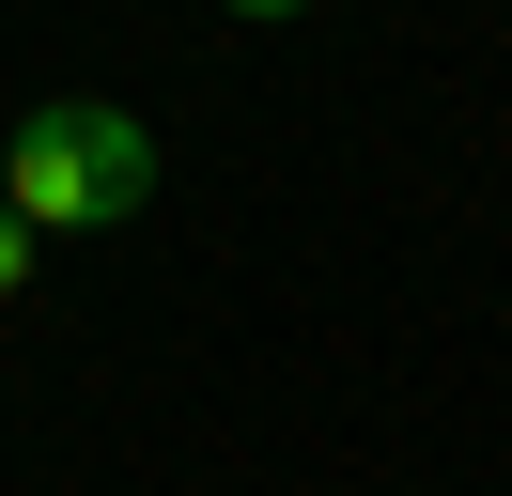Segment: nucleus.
I'll return each mask as SVG.
<instances>
[{
	"label": "nucleus",
	"mask_w": 512,
	"mask_h": 496,
	"mask_svg": "<svg viewBox=\"0 0 512 496\" xmlns=\"http://www.w3.org/2000/svg\"><path fill=\"white\" fill-rule=\"evenodd\" d=\"M32 248H47V233H32L16 202H0V295H32Z\"/></svg>",
	"instance_id": "obj_2"
},
{
	"label": "nucleus",
	"mask_w": 512,
	"mask_h": 496,
	"mask_svg": "<svg viewBox=\"0 0 512 496\" xmlns=\"http://www.w3.org/2000/svg\"><path fill=\"white\" fill-rule=\"evenodd\" d=\"M233 16H311V0H233Z\"/></svg>",
	"instance_id": "obj_3"
},
{
	"label": "nucleus",
	"mask_w": 512,
	"mask_h": 496,
	"mask_svg": "<svg viewBox=\"0 0 512 496\" xmlns=\"http://www.w3.org/2000/svg\"><path fill=\"white\" fill-rule=\"evenodd\" d=\"M0 202L32 233H109V217L156 202V124L94 109V93H47L32 124H0Z\"/></svg>",
	"instance_id": "obj_1"
}]
</instances>
